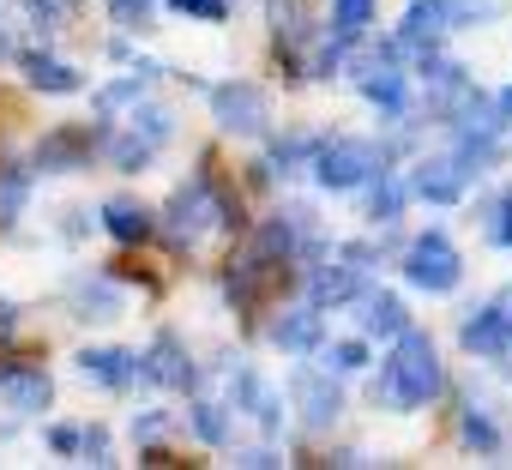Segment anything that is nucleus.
<instances>
[{
	"label": "nucleus",
	"instance_id": "obj_1",
	"mask_svg": "<svg viewBox=\"0 0 512 470\" xmlns=\"http://www.w3.org/2000/svg\"><path fill=\"white\" fill-rule=\"evenodd\" d=\"M380 392L398 410H416V404H428L440 392V362H434V344L422 332H404L398 338V350H392V362L380 374Z\"/></svg>",
	"mask_w": 512,
	"mask_h": 470
},
{
	"label": "nucleus",
	"instance_id": "obj_2",
	"mask_svg": "<svg viewBox=\"0 0 512 470\" xmlns=\"http://www.w3.org/2000/svg\"><path fill=\"white\" fill-rule=\"evenodd\" d=\"M211 223H229V205H223L217 187L199 175V181H187V187L175 193V205H169V229H175V242H199Z\"/></svg>",
	"mask_w": 512,
	"mask_h": 470
},
{
	"label": "nucleus",
	"instance_id": "obj_3",
	"mask_svg": "<svg viewBox=\"0 0 512 470\" xmlns=\"http://www.w3.org/2000/svg\"><path fill=\"white\" fill-rule=\"evenodd\" d=\"M404 272H410V284H422V290L440 296V290L458 284V254L446 248V235H422V242L410 248V266Z\"/></svg>",
	"mask_w": 512,
	"mask_h": 470
},
{
	"label": "nucleus",
	"instance_id": "obj_4",
	"mask_svg": "<svg viewBox=\"0 0 512 470\" xmlns=\"http://www.w3.org/2000/svg\"><path fill=\"white\" fill-rule=\"evenodd\" d=\"M211 103H217V121L229 133H260L266 127V97L253 91V85H223Z\"/></svg>",
	"mask_w": 512,
	"mask_h": 470
},
{
	"label": "nucleus",
	"instance_id": "obj_5",
	"mask_svg": "<svg viewBox=\"0 0 512 470\" xmlns=\"http://www.w3.org/2000/svg\"><path fill=\"white\" fill-rule=\"evenodd\" d=\"M368 169H374L368 145H332V151H320V181L326 187H356Z\"/></svg>",
	"mask_w": 512,
	"mask_h": 470
},
{
	"label": "nucleus",
	"instance_id": "obj_6",
	"mask_svg": "<svg viewBox=\"0 0 512 470\" xmlns=\"http://www.w3.org/2000/svg\"><path fill=\"white\" fill-rule=\"evenodd\" d=\"M0 398L13 410H43L49 404V374L43 368H0Z\"/></svg>",
	"mask_w": 512,
	"mask_h": 470
},
{
	"label": "nucleus",
	"instance_id": "obj_7",
	"mask_svg": "<svg viewBox=\"0 0 512 470\" xmlns=\"http://www.w3.org/2000/svg\"><path fill=\"white\" fill-rule=\"evenodd\" d=\"M79 368H85V374H97L103 386H127L133 374H145V362H139V356H127V350H85V356H79Z\"/></svg>",
	"mask_w": 512,
	"mask_h": 470
},
{
	"label": "nucleus",
	"instance_id": "obj_8",
	"mask_svg": "<svg viewBox=\"0 0 512 470\" xmlns=\"http://www.w3.org/2000/svg\"><path fill=\"white\" fill-rule=\"evenodd\" d=\"M296 398H302V416L308 422H332L338 416V392L320 374H296Z\"/></svg>",
	"mask_w": 512,
	"mask_h": 470
},
{
	"label": "nucleus",
	"instance_id": "obj_9",
	"mask_svg": "<svg viewBox=\"0 0 512 470\" xmlns=\"http://www.w3.org/2000/svg\"><path fill=\"white\" fill-rule=\"evenodd\" d=\"M103 223H109L115 242H145V235H151V211H139V205H127V199H115V205L103 211Z\"/></svg>",
	"mask_w": 512,
	"mask_h": 470
},
{
	"label": "nucleus",
	"instance_id": "obj_10",
	"mask_svg": "<svg viewBox=\"0 0 512 470\" xmlns=\"http://www.w3.org/2000/svg\"><path fill=\"white\" fill-rule=\"evenodd\" d=\"M25 79L37 91H79V73L61 67V61H49V55H25Z\"/></svg>",
	"mask_w": 512,
	"mask_h": 470
},
{
	"label": "nucleus",
	"instance_id": "obj_11",
	"mask_svg": "<svg viewBox=\"0 0 512 470\" xmlns=\"http://www.w3.org/2000/svg\"><path fill=\"white\" fill-rule=\"evenodd\" d=\"M464 344H470V350H482V356H500V350H506V314H494V308H488V314H476V320L464 326Z\"/></svg>",
	"mask_w": 512,
	"mask_h": 470
},
{
	"label": "nucleus",
	"instance_id": "obj_12",
	"mask_svg": "<svg viewBox=\"0 0 512 470\" xmlns=\"http://www.w3.org/2000/svg\"><path fill=\"white\" fill-rule=\"evenodd\" d=\"M458 187H464V175H458V163H428L422 175H416V193L422 199H458Z\"/></svg>",
	"mask_w": 512,
	"mask_h": 470
},
{
	"label": "nucleus",
	"instance_id": "obj_13",
	"mask_svg": "<svg viewBox=\"0 0 512 470\" xmlns=\"http://www.w3.org/2000/svg\"><path fill=\"white\" fill-rule=\"evenodd\" d=\"M145 374H157L163 386H187V374H193V368H187V356H181V344H175V338H157V350H151V368H145Z\"/></svg>",
	"mask_w": 512,
	"mask_h": 470
},
{
	"label": "nucleus",
	"instance_id": "obj_14",
	"mask_svg": "<svg viewBox=\"0 0 512 470\" xmlns=\"http://www.w3.org/2000/svg\"><path fill=\"white\" fill-rule=\"evenodd\" d=\"M362 320H368V332H380V338H398V332H404V302H398V296H374Z\"/></svg>",
	"mask_w": 512,
	"mask_h": 470
},
{
	"label": "nucleus",
	"instance_id": "obj_15",
	"mask_svg": "<svg viewBox=\"0 0 512 470\" xmlns=\"http://www.w3.org/2000/svg\"><path fill=\"white\" fill-rule=\"evenodd\" d=\"M314 338H320V314H296V320L278 326V344L284 350H314Z\"/></svg>",
	"mask_w": 512,
	"mask_h": 470
},
{
	"label": "nucleus",
	"instance_id": "obj_16",
	"mask_svg": "<svg viewBox=\"0 0 512 470\" xmlns=\"http://www.w3.org/2000/svg\"><path fill=\"white\" fill-rule=\"evenodd\" d=\"M440 31V7L428 0V7H410V25H404V43H422V37H434Z\"/></svg>",
	"mask_w": 512,
	"mask_h": 470
},
{
	"label": "nucleus",
	"instance_id": "obj_17",
	"mask_svg": "<svg viewBox=\"0 0 512 470\" xmlns=\"http://www.w3.org/2000/svg\"><path fill=\"white\" fill-rule=\"evenodd\" d=\"M374 13V0H338V37H356Z\"/></svg>",
	"mask_w": 512,
	"mask_h": 470
},
{
	"label": "nucleus",
	"instance_id": "obj_18",
	"mask_svg": "<svg viewBox=\"0 0 512 470\" xmlns=\"http://www.w3.org/2000/svg\"><path fill=\"white\" fill-rule=\"evenodd\" d=\"M350 290H356L350 272H320V278H314V296H320V302H344Z\"/></svg>",
	"mask_w": 512,
	"mask_h": 470
},
{
	"label": "nucleus",
	"instance_id": "obj_19",
	"mask_svg": "<svg viewBox=\"0 0 512 470\" xmlns=\"http://www.w3.org/2000/svg\"><path fill=\"white\" fill-rule=\"evenodd\" d=\"M464 440H470V446H482V452H494V446H500L494 422H488V416H476V404H470V416H464Z\"/></svg>",
	"mask_w": 512,
	"mask_h": 470
},
{
	"label": "nucleus",
	"instance_id": "obj_20",
	"mask_svg": "<svg viewBox=\"0 0 512 470\" xmlns=\"http://www.w3.org/2000/svg\"><path fill=\"white\" fill-rule=\"evenodd\" d=\"M109 13H115V25H127V31H139V25L151 19V0H109Z\"/></svg>",
	"mask_w": 512,
	"mask_h": 470
},
{
	"label": "nucleus",
	"instance_id": "obj_21",
	"mask_svg": "<svg viewBox=\"0 0 512 470\" xmlns=\"http://www.w3.org/2000/svg\"><path fill=\"white\" fill-rule=\"evenodd\" d=\"M79 145H85V133H55V139H49V145H43L37 157H43V163H67V157H73Z\"/></svg>",
	"mask_w": 512,
	"mask_h": 470
},
{
	"label": "nucleus",
	"instance_id": "obj_22",
	"mask_svg": "<svg viewBox=\"0 0 512 470\" xmlns=\"http://www.w3.org/2000/svg\"><path fill=\"white\" fill-rule=\"evenodd\" d=\"M25 205V175H13V181H0V223H13V211Z\"/></svg>",
	"mask_w": 512,
	"mask_h": 470
},
{
	"label": "nucleus",
	"instance_id": "obj_23",
	"mask_svg": "<svg viewBox=\"0 0 512 470\" xmlns=\"http://www.w3.org/2000/svg\"><path fill=\"white\" fill-rule=\"evenodd\" d=\"M175 13H193V19H223V0H169Z\"/></svg>",
	"mask_w": 512,
	"mask_h": 470
},
{
	"label": "nucleus",
	"instance_id": "obj_24",
	"mask_svg": "<svg viewBox=\"0 0 512 470\" xmlns=\"http://www.w3.org/2000/svg\"><path fill=\"white\" fill-rule=\"evenodd\" d=\"M31 13H37L43 25H61V19L73 13V0H31Z\"/></svg>",
	"mask_w": 512,
	"mask_h": 470
},
{
	"label": "nucleus",
	"instance_id": "obj_25",
	"mask_svg": "<svg viewBox=\"0 0 512 470\" xmlns=\"http://www.w3.org/2000/svg\"><path fill=\"white\" fill-rule=\"evenodd\" d=\"M368 97L392 109V103H398V79H392V73H380V79H368Z\"/></svg>",
	"mask_w": 512,
	"mask_h": 470
},
{
	"label": "nucleus",
	"instance_id": "obj_26",
	"mask_svg": "<svg viewBox=\"0 0 512 470\" xmlns=\"http://www.w3.org/2000/svg\"><path fill=\"white\" fill-rule=\"evenodd\" d=\"M362 362H368L362 344H332V368H362Z\"/></svg>",
	"mask_w": 512,
	"mask_h": 470
},
{
	"label": "nucleus",
	"instance_id": "obj_27",
	"mask_svg": "<svg viewBox=\"0 0 512 470\" xmlns=\"http://www.w3.org/2000/svg\"><path fill=\"white\" fill-rule=\"evenodd\" d=\"M199 434H205V440H223V416H217V404H199Z\"/></svg>",
	"mask_w": 512,
	"mask_h": 470
},
{
	"label": "nucleus",
	"instance_id": "obj_28",
	"mask_svg": "<svg viewBox=\"0 0 512 470\" xmlns=\"http://www.w3.org/2000/svg\"><path fill=\"white\" fill-rule=\"evenodd\" d=\"M0 332H13V302L0 296Z\"/></svg>",
	"mask_w": 512,
	"mask_h": 470
},
{
	"label": "nucleus",
	"instance_id": "obj_29",
	"mask_svg": "<svg viewBox=\"0 0 512 470\" xmlns=\"http://www.w3.org/2000/svg\"><path fill=\"white\" fill-rule=\"evenodd\" d=\"M500 211H506V223H500V235H506V242H512V193H506V205H500Z\"/></svg>",
	"mask_w": 512,
	"mask_h": 470
},
{
	"label": "nucleus",
	"instance_id": "obj_30",
	"mask_svg": "<svg viewBox=\"0 0 512 470\" xmlns=\"http://www.w3.org/2000/svg\"><path fill=\"white\" fill-rule=\"evenodd\" d=\"M0 55H7V37H0Z\"/></svg>",
	"mask_w": 512,
	"mask_h": 470
},
{
	"label": "nucleus",
	"instance_id": "obj_31",
	"mask_svg": "<svg viewBox=\"0 0 512 470\" xmlns=\"http://www.w3.org/2000/svg\"><path fill=\"white\" fill-rule=\"evenodd\" d=\"M506 109H512V97H506Z\"/></svg>",
	"mask_w": 512,
	"mask_h": 470
},
{
	"label": "nucleus",
	"instance_id": "obj_32",
	"mask_svg": "<svg viewBox=\"0 0 512 470\" xmlns=\"http://www.w3.org/2000/svg\"><path fill=\"white\" fill-rule=\"evenodd\" d=\"M506 338H512V326H506Z\"/></svg>",
	"mask_w": 512,
	"mask_h": 470
}]
</instances>
